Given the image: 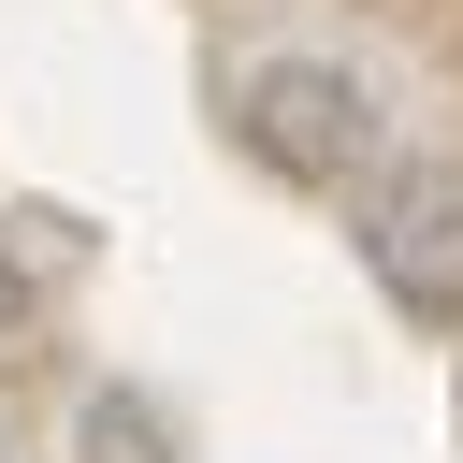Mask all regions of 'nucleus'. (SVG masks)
<instances>
[{
    "mask_svg": "<svg viewBox=\"0 0 463 463\" xmlns=\"http://www.w3.org/2000/svg\"><path fill=\"white\" fill-rule=\"evenodd\" d=\"M217 116H232V145L275 174V188H362L376 159H391V116H376V87L347 72V58H246L232 87H217Z\"/></svg>",
    "mask_w": 463,
    "mask_h": 463,
    "instance_id": "1",
    "label": "nucleus"
},
{
    "mask_svg": "<svg viewBox=\"0 0 463 463\" xmlns=\"http://www.w3.org/2000/svg\"><path fill=\"white\" fill-rule=\"evenodd\" d=\"M449 420H463V391H449Z\"/></svg>",
    "mask_w": 463,
    "mask_h": 463,
    "instance_id": "4",
    "label": "nucleus"
},
{
    "mask_svg": "<svg viewBox=\"0 0 463 463\" xmlns=\"http://www.w3.org/2000/svg\"><path fill=\"white\" fill-rule=\"evenodd\" d=\"M87 260H101V232H87L72 203H0V333H29Z\"/></svg>",
    "mask_w": 463,
    "mask_h": 463,
    "instance_id": "3",
    "label": "nucleus"
},
{
    "mask_svg": "<svg viewBox=\"0 0 463 463\" xmlns=\"http://www.w3.org/2000/svg\"><path fill=\"white\" fill-rule=\"evenodd\" d=\"M362 275L405 318L463 333V159H376L362 174Z\"/></svg>",
    "mask_w": 463,
    "mask_h": 463,
    "instance_id": "2",
    "label": "nucleus"
}]
</instances>
